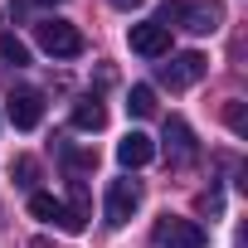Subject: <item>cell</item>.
Listing matches in <instances>:
<instances>
[{
    "instance_id": "1",
    "label": "cell",
    "mask_w": 248,
    "mask_h": 248,
    "mask_svg": "<svg viewBox=\"0 0 248 248\" xmlns=\"http://www.w3.org/2000/svg\"><path fill=\"white\" fill-rule=\"evenodd\" d=\"M219 20H224V10L214 5V0H166L161 15H156V25H166V30L180 25V30H190V34H214Z\"/></svg>"
},
{
    "instance_id": "2",
    "label": "cell",
    "mask_w": 248,
    "mask_h": 248,
    "mask_svg": "<svg viewBox=\"0 0 248 248\" xmlns=\"http://www.w3.org/2000/svg\"><path fill=\"white\" fill-rule=\"evenodd\" d=\"M209 233L195 224V219H180V214H161L151 224V248H204Z\"/></svg>"
},
{
    "instance_id": "3",
    "label": "cell",
    "mask_w": 248,
    "mask_h": 248,
    "mask_svg": "<svg viewBox=\"0 0 248 248\" xmlns=\"http://www.w3.org/2000/svg\"><path fill=\"white\" fill-rule=\"evenodd\" d=\"M34 39H39V49L54 54V59H78V54H83V34H78L68 20H39V25H34Z\"/></svg>"
},
{
    "instance_id": "4",
    "label": "cell",
    "mask_w": 248,
    "mask_h": 248,
    "mask_svg": "<svg viewBox=\"0 0 248 248\" xmlns=\"http://www.w3.org/2000/svg\"><path fill=\"white\" fill-rule=\"evenodd\" d=\"M137 209H141V180L122 175V180H112V185H107V224H112V229L132 224V214H137Z\"/></svg>"
},
{
    "instance_id": "5",
    "label": "cell",
    "mask_w": 248,
    "mask_h": 248,
    "mask_svg": "<svg viewBox=\"0 0 248 248\" xmlns=\"http://www.w3.org/2000/svg\"><path fill=\"white\" fill-rule=\"evenodd\" d=\"M166 161L175 170H185V166L200 161V141H195V132H190L185 117H166Z\"/></svg>"
},
{
    "instance_id": "6",
    "label": "cell",
    "mask_w": 248,
    "mask_h": 248,
    "mask_svg": "<svg viewBox=\"0 0 248 248\" xmlns=\"http://www.w3.org/2000/svg\"><path fill=\"white\" fill-rule=\"evenodd\" d=\"M204 73H209V59H204V54H175L170 63H161L156 78H161L170 93H180V88H195Z\"/></svg>"
},
{
    "instance_id": "7",
    "label": "cell",
    "mask_w": 248,
    "mask_h": 248,
    "mask_svg": "<svg viewBox=\"0 0 248 248\" xmlns=\"http://www.w3.org/2000/svg\"><path fill=\"white\" fill-rule=\"evenodd\" d=\"M5 112H10V122H15L20 132H34L39 122H44V93L39 88H15L5 97Z\"/></svg>"
},
{
    "instance_id": "8",
    "label": "cell",
    "mask_w": 248,
    "mask_h": 248,
    "mask_svg": "<svg viewBox=\"0 0 248 248\" xmlns=\"http://www.w3.org/2000/svg\"><path fill=\"white\" fill-rule=\"evenodd\" d=\"M132 54H141V59H166L170 54V30L166 25H156V20H146V25H132Z\"/></svg>"
},
{
    "instance_id": "9",
    "label": "cell",
    "mask_w": 248,
    "mask_h": 248,
    "mask_svg": "<svg viewBox=\"0 0 248 248\" xmlns=\"http://www.w3.org/2000/svg\"><path fill=\"white\" fill-rule=\"evenodd\" d=\"M30 214L44 219V224H59L63 233H83V224H78V219L68 214V204L54 200V195H39V190H34V195H30Z\"/></svg>"
},
{
    "instance_id": "10",
    "label": "cell",
    "mask_w": 248,
    "mask_h": 248,
    "mask_svg": "<svg viewBox=\"0 0 248 248\" xmlns=\"http://www.w3.org/2000/svg\"><path fill=\"white\" fill-rule=\"evenodd\" d=\"M151 156H156V141H151L146 132H127V137L117 141V161L127 166V170H141Z\"/></svg>"
},
{
    "instance_id": "11",
    "label": "cell",
    "mask_w": 248,
    "mask_h": 248,
    "mask_svg": "<svg viewBox=\"0 0 248 248\" xmlns=\"http://www.w3.org/2000/svg\"><path fill=\"white\" fill-rule=\"evenodd\" d=\"M73 127H78V132H102V127H107V107H102L97 97H78V102H73Z\"/></svg>"
},
{
    "instance_id": "12",
    "label": "cell",
    "mask_w": 248,
    "mask_h": 248,
    "mask_svg": "<svg viewBox=\"0 0 248 248\" xmlns=\"http://www.w3.org/2000/svg\"><path fill=\"white\" fill-rule=\"evenodd\" d=\"M127 112H132V117H151V112H156V88H151V83H137V88L127 93Z\"/></svg>"
},
{
    "instance_id": "13",
    "label": "cell",
    "mask_w": 248,
    "mask_h": 248,
    "mask_svg": "<svg viewBox=\"0 0 248 248\" xmlns=\"http://www.w3.org/2000/svg\"><path fill=\"white\" fill-rule=\"evenodd\" d=\"M10 175H15V185H25V190H34V180H39V161H34V156H15V166H10Z\"/></svg>"
},
{
    "instance_id": "14",
    "label": "cell",
    "mask_w": 248,
    "mask_h": 248,
    "mask_svg": "<svg viewBox=\"0 0 248 248\" xmlns=\"http://www.w3.org/2000/svg\"><path fill=\"white\" fill-rule=\"evenodd\" d=\"M0 54H5V63H15V68H25V63H30V49H25V39H15V34L0 39Z\"/></svg>"
},
{
    "instance_id": "15",
    "label": "cell",
    "mask_w": 248,
    "mask_h": 248,
    "mask_svg": "<svg viewBox=\"0 0 248 248\" xmlns=\"http://www.w3.org/2000/svg\"><path fill=\"white\" fill-rule=\"evenodd\" d=\"M224 122H229V132H233V137H248V112H243V102H238V97L224 107Z\"/></svg>"
},
{
    "instance_id": "16",
    "label": "cell",
    "mask_w": 248,
    "mask_h": 248,
    "mask_svg": "<svg viewBox=\"0 0 248 248\" xmlns=\"http://www.w3.org/2000/svg\"><path fill=\"white\" fill-rule=\"evenodd\" d=\"M112 5H117V10H137L141 0H112Z\"/></svg>"
},
{
    "instance_id": "17",
    "label": "cell",
    "mask_w": 248,
    "mask_h": 248,
    "mask_svg": "<svg viewBox=\"0 0 248 248\" xmlns=\"http://www.w3.org/2000/svg\"><path fill=\"white\" fill-rule=\"evenodd\" d=\"M34 5H63V0H34Z\"/></svg>"
}]
</instances>
